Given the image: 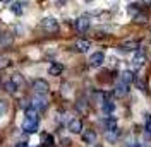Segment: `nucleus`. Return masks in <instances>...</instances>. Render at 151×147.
<instances>
[{
  "label": "nucleus",
  "instance_id": "f257e3e1",
  "mask_svg": "<svg viewBox=\"0 0 151 147\" xmlns=\"http://www.w3.org/2000/svg\"><path fill=\"white\" fill-rule=\"evenodd\" d=\"M38 127H40L38 111H35L33 108H28L24 113V120H22V130L26 133H35V132H38Z\"/></svg>",
  "mask_w": 151,
  "mask_h": 147
},
{
  "label": "nucleus",
  "instance_id": "f03ea898",
  "mask_svg": "<svg viewBox=\"0 0 151 147\" xmlns=\"http://www.w3.org/2000/svg\"><path fill=\"white\" fill-rule=\"evenodd\" d=\"M41 28L48 34H55V33H58V22L53 17H45L41 21Z\"/></svg>",
  "mask_w": 151,
  "mask_h": 147
},
{
  "label": "nucleus",
  "instance_id": "7ed1b4c3",
  "mask_svg": "<svg viewBox=\"0 0 151 147\" xmlns=\"http://www.w3.org/2000/svg\"><path fill=\"white\" fill-rule=\"evenodd\" d=\"M33 89H35V92H36L38 96H45L48 92V89H50V86H48V82L45 79H36L33 82Z\"/></svg>",
  "mask_w": 151,
  "mask_h": 147
},
{
  "label": "nucleus",
  "instance_id": "20e7f679",
  "mask_svg": "<svg viewBox=\"0 0 151 147\" xmlns=\"http://www.w3.org/2000/svg\"><path fill=\"white\" fill-rule=\"evenodd\" d=\"M47 106H48V101L43 98V96H35L33 99H31V108L35 111H43V110H47Z\"/></svg>",
  "mask_w": 151,
  "mask_h": 147
},
{
  "label": "nucleus",
  "instance_id": "39448f33",
  "mask_svg": "<svg viewBox=\"0 0 151 147\" xmlns=\"http://www.w3.org/2000/svg\"><path fill=\"white\" fill-rule=\"evenodd\" d=\"M139 48H141V43L137 39H127L120 45V50H124V51H136Z\"/></svg>",
  "mask_w": 151,
  "mask_h": 147
},
{
  "label": "nucleus",
  "instance_id": "423d86ee",
  "mask_svg": "<svg viewBox=\"0 0 151 147\" xmlns=\"http://www.w3.org/2000/svg\"><path fill=\"white\" fill-rule=\"evenodd\" d=\"M89 26H91V21H89V17H86V16H83V17H79L77 21H76V29H77L79 33L88 31Z\"/></svg>",
  "mask_w": 151,
  "mask_h": 147
},
{
  "label": "nucleus",
  "instance_id": "0eeeda50",
  "mask_svg": "<svg viewBox=\"0 0 151 147\" xmlns=\"http://www.w3.org/2000/svg\"><path fill=\"white\" fill-rule=\"evenodd\" d=\"M105 62V53L103 51H96L93 55L89 56V65L91 67H100V65H103Z\"/></svg>",
  "mask_w": 151,
  "mask_h": 147
},
{
  "label": "nucleus",
  "instance_id": "6e6552de",
  "mask_svg": "<svg viewBox=\"0 0 151 147\" xmlns=\"http://www.w3.org/2000/svg\"><path fill=\"white\" fill-rule=\"evenodd\" d=\"M69 130L72 133H81L83 132V120L81 118H72L69 121Z\"/></svg>",
  "mask_w": 151,
  "mask_h": 147
},
{
  "label": "nucleus",
  "instance_id": "1a4fd4ad",
  "mask_svg": "<svg viewBox=\"0 0 151 147\" xmlns=\"http://www.w3.org/2000/svg\"><path fill=\"white\" fill-rule=\"evenodd\" d=\"M127 92H129V86L120 82V84H117V87L113 89V96H115V98H125Z\"/></svg>",
  "mask_w": 151,
  "mask_h": 147
},
{
  "label": "nucleus",
  "instance_id": "9d476101",
  "mask_svg": "<svg viewBox=\"0 0 151 147\" xmlns=\"http://www.w3.org/2000/svg\"><path fill=\"white\" fill-rule=\"evenodd\" d=\"M146 64V55H144V51H137V53H136V56H134V58H132V65H134V67H142V65Z\"/></svg>",
  "mask_w": 151,
  "mask_h": 147
},
{
  "label": "nucleus",
  "instance_id": "9b49d317",
  "mask_svg": "<svg viewBox=\"0 0 151 147\" xmlns=\"http://www.w3.org/2000/svg\"><path fill=\"white\" fill-rule=\"evenodd\" d=\"M83 140H84V144H94L96 142V132L94 130H84L83 132Z\"/></svg>",
  "mask_w": 151,
  "mask_h": 147
},
{
  "label": "nucleus",
  "instance_id": "f8f14e48",
  "mask_svg": "<svg viewBox=\"0 0 151 147\" xmlns=\"http://www.w3.org/2000/svg\"><path fill=\"white\" fill-rule=\"evenodd\" d=\"M89 41L88 39H77L76 41V45H74V48L77 50V51H81V53H86L88 50H89Z\"/></svg>",
  "mask_w": 151,
  "mask_h": 147
},
{
  "label": "nucleus",
  "instance_id": "ddd939ff",
  "mask_svg": "<svg viewBox=\"0 0 151 147\" xmlns=\"http://www.w3.org/2000/svg\"><path fill=\"white\" fill-rule=\"evenodd\" d=\"M134 81H136V75H134L131 70H125V72L120 74V82H124V84H127V86H129V84L134 82Z\"/></svg>",
  "mask_w": 151,
  "mask_h": 147
},
{
  "label": "nucleus",
  "instance_id": "4468645a",
  "mask_svg": "<svg viewBox=\"0 0 151 147\" xmlns=\"http://www.w3.org/2000/svg\"><path fill=\"white\" fill-rule=\"evenodd\" d=\"M132 21L136 22V24H146L148 21H150V17H148V14L146 12H142V10H139L134 17H132Z\"/></svg>",
  "mask_w": 151,
  "mask_h": 147
},
{
  "label": "nucleus",
  "instance_id": "2eb2a0df",
  "mask_svg": "<svg viewBox=\"0 0 151 147\" xmlns=\"http://www.w3.org/2000/svg\"><path fill=\"white\" fill-rule=\"evenodd\" d=\"M62 70H64V65H60V64H52L48 67V74H50V75H55V77L60 75Z\"/></svg>",
  "mask_w": 151,
  "mask_h": 147
},
{
  "label": "nucleus",
  "instance_id": "dca6fc26",
  "mask_svg": "<svg viewBox=\"0 0 151 147\" xmlns=\"http://www.w3.org/2000/svg\"><path fill=\"white\" fill-rule=\"evenodd\" d=\"M119 135H120V130H110V132H105V138L108 140V142H117V138H119Z\"/></svg>",
  "mask_w": 151,
  "mask_h": 147
},
{
  "label": "nucleus",
  "instance_id": "f3484780",
  "mask_svg": "<svg viewBox=\"0 0 151 147\" xmlns=\"http://www.w3.org/2000/svg\"><path fill=\"white\" fill-rule=\"evenodd\" d=\"M101 110H103L105 115H112L113 110H115V104H113V101H110V99H106V101L101 104Z\"/></svg>",
  "mask_w": 151,
  "mask_h": 147
},
{
  "label": "nucleus",
  "instance_id": "a211bd4d",
  "mask_svg": "<svg viewBox=\"0 0 151 147\" xmlns=\"http://www.w3.org/2000/svg\"><path fill=\"white\" fill-rule=\"evenodd\" d=\"M105 128H106V132L117 130V120L113 118V116H106V120H105Z\"/></svg>",
  "mask_w": 151,
  "mask_h": 147
},
{
  "label": "nucleus",
  "instance_id": "6ab92c4d",
  "mask_svg": "<svg viewBox=\"0 0 151 147\" xmlns=\"http://www.w3.org/2000/svg\"><path fill=\"white\" fill-rule=\"evenodd\" d=\"M76 108H77V111H79V113H88V110H89V103L81 98V99L77 101V104H76Z\"/></svg>",
  "mask_w": 151,
  "mask_h": 147
},
{
  "label": "nucleus",
  "instance_id": "aec40b11",
  "mask_svg": "<svg viewBox=\"0 0 151 147\" xmlns=\"http://www.w3.org/2000/svg\"><path fill=\"white\" fill-rule=\"evenodd\" d=\"M22 7H24V4H21V2H12V4H10V10H12L16 16H21V14H22V10H24Z\"/></svg>",
  "mask_w": 151,
  "mask_h": 147
},
{
  "label": "nucleus",
  "instance_id": "412c9836",
  "mask_svg": "<svg viewBox=\"0 0 151 147\" xmlns=\"http://www.w3.org/2000/svg\"><path fill=\"white\" fill-rule=\"evenodd\" d=\"M10 82H14L16 84V87H22V86H24V79H22V75H21V74H14V75H12V77H10Z\"/></svg>",
  "mask_w": 151,
  "mask_h": 147
},
{
  "label": "nucleus",
  "instance_id": "4be33fe9",
  "mask_svg": "<svg viewBox=\"0 0 151 147\" xmlns=\"http://www.w3.org/2000/svg\"><path fill=\"white\" fill-rule=\"evenodd\" d=\"M144 130H146V137H151V115L146 116V123H144Z\"/></svg>",
  "mask_w": 151,
  "mask_h": 147
},
{
  "label": "nucleus",
  "instance_id": "5701e85b",
  "mask_svg": "<svg viewBox=\"0 0 151 147\" xmlns=\"http://www.w3.org/2000/svg\"><path fill=\"white\" fill-rule=\"evenodd\" d=\"M41 142H43L45 146H52V144H53V137L48 135V133H43V135H41Z\"/></svg>",
  "mask_w": 151,
  "mask_h": 147
},
{
  "label": "nucleus",
  "instance_id": "b1692460",
  "mask_svg": "<svg viewBox=\"0 0 151 147\" xmlns=\"http://www.w3.org/2000/svg\"><path fill=\"white\" fill-rule=\"evenodd\" d=\"M4 87H5V91H7V92H10V94H14V92L17 91L16 84H14V82H10V81H9V82H5V86H4Z\"/></svg>",
  "mask_w": 151,
  "mask_h": 147
},
{
  "label": "nucleus",
  "instance_id": "393cba45",
  "mask_svg": "<svg viewBox=\"0 0 151 147\" xmlns=\"http://www.w3.org/2000/svg\"><path fill=\"white\" fill-rule=\"evenodd\" d=\"M5 113H7V103L4 101V99H0V118H2Z\"/></svg>",
  "mask_w": 151,
  "mask_h": 147
},
{
  "label": "nucleus",
  "instance_id": "a878e982",
  "mask_svg": "<svg viewBox=\"0 0 151 147\" xmlns=\"http://www.w3.org/2000/svg\"><path fill=\"white\" fill-rule=\"evenodd\" d=\"M9 64H10V60L7 56H0V69H5Z\"/></svg>",
  "mask_w": 151,
  "mask_h": 147
},
{
  "label": "nucleus",
  "instance_id": "bb28decb",
  "mask_svg": "<svg viewBox=\"0 0 151 147\" xmlns=\"http://www.w3.org/2000/svg\"><path fill=\"white\" fill-rule=\"evenodd\" d=\"M14 147H28V144H26V142H17Z\"/></svg>",
  "mask_w": 151,
  "mask_h": 147
},
{
  "label": "nucleus",
  "instance_id": "cd10ccee",
  "mask_svg": "<svg viewBox=\"0 0 151 147\" xmlns=\"http://www.w3.org/2000/svg\"><path fill=\"white\" fill-rule=\"evenodd\" d=\"M0 39H2V31H0Z\"/></svg>",
  "mask_w": 151,
  "mask_h": 147
},
{
  "label": "nucleus",
  "instance_id": "c85d7f7f",
  "mask_svg": "<svg viewBox=\"0 0 151 147\" xmlns=\"http://www.w3.org/2000/svg\"><path fill=\"white\" fill-rule=\"evenodd\" d=\"M96 147H101V146H96Z\"/></svg>",
  "mask_w": 151,
  "mask_h": 147
},
{
  "label": "nucleus",
  "instance_id": "c756f323",
  "mask_svg": "<svg viewBox=\"0 0 151 147\" xmlns=\"http://www.w3.org/2000/svg\"><path fill=\"white\" fill-rule=\"evenodd\" d=\"M150 5H151V2H150Z\"/></svg>",
  "mask_w": 151,
  "mask_h": 147
}]
</instances>
